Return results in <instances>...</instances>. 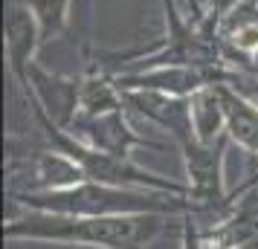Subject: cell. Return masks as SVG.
Segmentation results:
<instances>
[{"mask_svg": "<svg viewBox=\"0 0 258 249\" xmlns=\"http://www.w3.org/2000/svg\"><path fill=\"white\" fill-rule=\"evenodd\" d=\"M258 41V29H246L244 35H241V47H252Z\"/></svg>", "mask_w": 258, "mask_h": 249, "instance_id": "2", "label": "cell"}, {"mask_svg": "<svg viewBox=\"0 0 258 249\" xmlns=\"http://www.w3.org/2000/svg\"><path fill=\"white\" fill-rule=\"evenodd\" d=\"M12 232H26V235L32 232V235L93 243L105 249H134L157 232V223L148 217H93V220H61L55 226H24Z\"/></svg>", "mask_w": 258, "mask_h": 249, "instance_id": "1", "label": "cell"}]
</instances>
